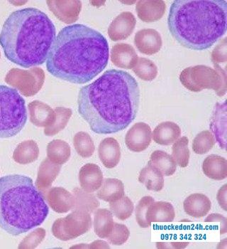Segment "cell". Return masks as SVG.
<instances>
[{"label": "cell", "mask_w": 227, "mask_h": 249, "mask_svg": "<svg viewBox=\"0 0 227 249\" xmlns=\"http://www.w3.org/2000/svg\"><path fill=\"white\" fill-rule=\"evenodd\" d=\"M78 112L97 134L122 131L134 121L140 104L139 84L130 73L111 69L81 89Z\"/></svg>", "instance_id": "obj_1"}, {"label": "cell", "mask_w": 227, "mask_h": 249, "mask_svg": "<svg viewBox=\"0 0 227 249\" xmlns=\"http://www.w3.org/2000/svg\"><path fill=\"white\" fill-rule=\"evenodd\" d=\"M108 41L102 34L84 24L61 29L47 60L52 76L76 84L90 82L108 64Z\"/></svg>", "instance_id": "obj_2"}, {"label": "cell", "mask_w": 227, "mask_h": 249, "mask_svg": "<svg viewBox=\"0 0 227 249\" xmlns=\"http://www.w3.org/2000/svg\"><path fill=\"white\" fill-rule=\"evenodd\" d=\"M54 24L42 11L25 8L12 12L3 24L0 45L11 62L24 68L47 61L56 39Z\"/></svg>", "instance_id": "obj_3"}, {"label": "cell", "mask_w": 227, "mask_h": 249, "mask_svg": "<svg viewBox=\"0 0 227 249\" xmlns=\"http://www.w3.org/2000/svg\"><path fill=\"white\" fill-rule=\"evenodd\" d=\"M172 36L185 48L202 51L212 47L226 34L225 0H176L168 19Z\"/></svg>", "instance_id": "obj_4"}, {"label": "cell", "mask_w": 227, "mask_h": 249, "mask_svg": "<svg viewBox=\"0 0 227 249\" xmlns=\"http://www.w3.org/2000/svg\"><path fill=\"white\" fill-rule=\"evenodd\" d=\"M49 213L44 196L30 178L10 175L0 178V228L18 236L41 225Z\"/></svg>", "instance_id": "obj_5"}, {"label": "cell", "mask_w": 227, "mask_h": 249, "mask_svg": "<svg viewBox=\"0 0 227 249\" xmlns=\"http://www.w3.org/2000/svg\"><path fill=\"white\" fill-rule=\"evenodd\" d=\"M27 121L25 101L17 90L0 85V138L16 136Z\"/></svg>", "instance_id": "obj_6"}, {"label": "cell", "mask_w": 227, "mask_h": 249, "mask_svg": "<svg viewBox=\"0 0 227 249\" xmlns=\"http://www.w3.org/2000/svg\"><path fill=\"white\" fill-rule=\"evenodd\" d=\"M215 69L205 65L186 68L181 72L180 81L188 90L195 93L212 89L217 96H224L227 90V69L214 64Z\"/></svg>", "instance_id": "obj_7"}, {"label": "cell", "mask_w": 227, "mask_h": 249, "mask_svg": "<svg viewBox=\"0 0 227 249\" xmlns=\"http://www.w3.org/2000/svg\"><path fill=\"white\" fill-rule=\"evenodd\" d=\"M93 225L89 212L74 210L65 218L56 219L52 227L53 236L61 241L76 239L85 234Z\"/></svg>", "instance_id": "obj_8"}, {"label": "cell", "mask_w": 227, "mask_h": 249, "mask_svg": "<svg viewBox=\"0 0 227 249\" xmlns=\"http://www.w3.org/2000/svg\"><path fill=\"white\" fill-rule=\"evenodd\" d=\"M45 72L41 68L32 67L28 70L12 69L6 75L4 81L26 97L37 94L45 81Z\"/></svg>", "instance_id": "obj_9"}, {"label": "cell", "mask_w": 227, "mask_h": 249, "mask_svg": "<svg viewBox=\"0 0 227 249\" xmlns=\"http://www.w3.org/2000/svg\"><path fill=\"white\" fill-rule=\"evenodd\" d=\"M151 127L145 123H137L127 132L125 143L129 150L134 153H141L148 148L151 142Z\"/></svg>", "instance_id": "obj_10"}, {"label": "cell", "mask_w": 227, "mask_h": 249, "mask_svg": "<svg viewBox=\"0 0 227 249\" xmlns=\"http://www.w3.org/2000/svg\"><path fill=\"white\" fill-rule=\"evenodd\" d=\"M47 4L50 12L60 21L66 24L76 22L82 10V2L79 0H48Z\"/></svg>", "instance_id": "obj_11"}, {"label": "cell", "mask_w": 227, "mask_h": 249, "mask_svg": "<svg viewBox=\"0 0 227 249\" xmlns=\"http://www.w3.org/2000/svg\"><path fill=\"white\" fill-rule=\"evenodd\" d=\"M136 19L131 12H124L118 15L108 28V35L114 41L127 39L136 27Z\"/></svg>", "instance_id": "obj_12"}, {"label": "cell", "mask_w": 227, "mask_h": 249, "mask_svg": "<svg viewBox=\"0 0 227 249\" xmlns=\"http://www.w3.org/2000/svg\"><path fill=\"white\" fill-rule=\"evenodd\" d=\"M134 44L141 53L151 56L161 50L162 38L155 29H144L139 31L135 35Z\"/></svg>", "instance_id": "obj_13"}, {"label": "cell", "mask_w": 227, "mask_h": 249, "mask_svg": "<svg viewBox=\"0 0 227 249\" xmlns=\"http://www.w3.org/2000/svg\"><path fill=\"white\" fill-rule=\"evenodd\" d=\"M103 180V173L97 164L88 163L81 167L79 172V182L83 191L87 193L97 191Z\"/></svg>", "instance_id": "obj_14"}, {"label": "cell", "mask_w": 227, "mask_h": 249, "mask_svg": "<svg viewBox=\"0 0 227 249\" xmlns=\"http://www.w3.org/2000/svg\"><path fill=\"white\" fill-rule=\"evenodd\" d=\"M48 204L53 211L59 213H67L73 210L76 204L74 195L63 187H53L47 195Z\"/></svg>", "instance_id": "obj_15"}, {"label": "cell", "mask_w": 227, "mask_h": 249, "mask_svg": "<svg viewBox=\"0 0 227 249\" xmlns=\"http://www.w3.org/2000/svg\"><path fill=\"white\" fill-rule=\"evenodd\" d=\"M139 19L144 22L159 21L165 15L166 5L162 0H141L136 5Z\"/></svg>", "instance_id": "obj_16"}, {"label": "cell", "mask_w": 227, "mask_h": 249, "mask_svg": "<svg viewBox=\"0 0 227 249\" xmlns=\"http://www.w3.org/2000/svg\"><path fill=\"white\" fill-rule=\"evenodd\" d=\"M227 103H217L211 118L210 129L215 136L220 148L226 149L227 144Z\"/></svg>", "instance_id": "obj_17"}, {"label": "cell", "mask_w": 227, "mask_h": 249, "mask_svg": "<svg viewBox=\"0 0 227 249\" xmlns=\"http://www.w3.org/2000/svg\"><path fill=\"white\" fill-rule=\"evenodd\" d=\"M30 121L39 127L51 125L56 120V113L52 107L39 101H32L28 105Z\"/></svg>", "instance_id": "obj_18"}, {"label": "cell", "mask_w": 227, "mask_h": 249, "mask_svg": "<svg viewBox=\"0 0 227 249\" xmlns=\"http://www.w3.org/2000/svg\"><path fill=\"white\" fill-rule=\"evenodd\" d=\"M110 58L114 65L124 69H132L139 58L132 46L124 43L114 46Z\"/></svg>", "instance_id": "obj_19"}, {"label": "cell", "mask_w": 227, "mask_h": 249, "mask_svg": "<svg viewBox=\"0 0 227 249\" xmlns=\"http://www.w3.org/2000/svg\"><path fill=\"white\" fill-rule=\"evenodd\" d=\"M98 154L101 162L106 168H114L120 161V145L114 138H105L99 144Z\"/></svg>", "instance_id": "obj_20"}, {"label": "cell", "mask_w": 227, "mask_h": 249, "mask_svg": "<svg viewBox=\"0 0 227 249\" xmlns=\"http://www.w3.org/2000/svg\"><path fill=\"white\" fill-rule=\"evenodd\" d=\"M211 207V201L203 194H193L184 201L183 208L185 213L197 219L206 216Z\"/></svg>", "instance_id": "obj_21"}, {"label": "cell", "mask_w": 227, "mask_h": 249, "mask_svg": "<svg viewBox=\"0 0 227 249\" xmlns=\"http://www.w3.org/2000/svg\"><path fill=\"white\" fill-rule=\"evenodd\" d=\"M180 136V127L171 121L161 123L156 126L152 133L153 141L161 145L173 144Z\"/></svg>", "instance_id": "obj_22"}, {"label": "cell", "mask_w": 227, "mask_h": 249, "mask_svg": "<svg viewBox=\"0 0 227 249\" xmlns=\"http://www.w3.org/2000/svg\"><path fill=\"white\" fill-rule=\"evenodd\" d=\"M61 170V165L60 164H55L47 158L44 160L38 168L36 182L37 190L42 192L49 190L59 175Z\"/></svg>", "instance_id": "obj_23"}, {"label": "cell", "mask_w": 227, "mask_h": 249, "mask_svg": "<svg viewBox=\"0 0 227 249\" xmlns=\"http://www.w3.org/2000/svg\"><path fill=\"white\" fill-rule=\"evenodd\" d=\"M175 217L174 207L166 201H154L147 210L146 220L151 224L153 222H172Z\"/></svg>", "instance_id": "obj_24"}, {"label": "cell", "mask_w": 227, "mask_h": 249, "mask_svg": "<svg viewBox=\"0 0 227 249\" xmlns=\"http://www.w3.org/2000/svg\"><path fill=\"white\" fill-rule=\"evenodd\" d=\"M202 171L210 179L223 180L227 178V159L219 155H210L204 160Z\"/></svg>", "instance_id": "obj_25"}, {"label": "cell", "mask_w": 227, "mask_h": 249, "mask_svg": "<svg viewBox=\"0 0 227 249\" xmlns=\"http://www.w3.org/2000/svg\"><path fill=\"white\" fill-rule=\"evenodd\" d=\"M139 181L150 191L160 192L164 187L163 175L150 162L141 170Z\"/></svg>", "instance_id": "obj_26"}, {"label": "cell", "mask_w": 227, "mask_h": 249, "mask_svg": "<svg viewBox=\"0 0 227 249\" xmlns=\"http://www.w3.org/2000/svg\"><path fill=\"white\" fill-rule=\"evenodd\" d=\"M124 196V185L122 181L115 178L104 179L97 192V196L107 202H113Z\"/></svg>", "instance_id": "obj_27"}, {"label": "cell", "mask_w": 227, "mask_h": 249, "mask_svg": "<svg viewBox=\"0 0 227 249\" xmlns=\"http://www.w3.org/2000/svg\"><path fill=\"white\" fill-rule=\"evenodd\" d=\"M94 231L101 239H107L113 230V214L107 209L97 210L94 214Z\"/></svg>", "instance_id": "obj_28"}, {"label": "cell", "mask_w": 227, "mask_h": 249, "mask_svg": "<svg viewBox=\"0 0 227 249\" xmlns=\"http://www.w3.org/2000/svg\"><path fill=\"white\" fill-rule=\"evenodd\" d=\"M39 156V147L33 141L21 142L15 149L13 159L21 164H27L35 162Z\"/></svg>", "instance_id": "obj_29"}, {"label": "cell", "mask_w": 227, "mask_h": 249, "mask_svg": "<svg viewBox=\"0 0 227 249\" xmlns=\"http://www.w3.org/2000/svg\"><path fill=\"white\" fill-rule=\"evenodd\" d=\"M71 155L70 145L62 140H54L47 146L48 159L55 164H65L69 160Z\"/></svg>", "instance_id": "obj_30"}, {"label": "cell", "mask_w": 227, "mask_h": 249, "mask_svg": "<svg viewBox=\"0 0 227 249\" xmlns=\"http://www.w3.org/2000/svg\"><path fill=\"white\" fill-rule=\"evenodd\" d=\"M148 162L159 169L163 176H172L176 173L177 169V164L171 155L162 150H156L153 152L150 157Z\"/></svg>", "instance_id": "obj_31"}, {"label": "cell", "mask_w": 227, "mask_h": 249, "mask_svg": "<svg viewBox=\"0 0 227 249\" xmlns=\"http://www.w3.org/2000/svg\"><path fill=\"white\" fill-rule=\"evenodd\" d=\"M73 192L76 199L73 210H82L90 213L94 212L99 207V201L93 194L87 193L78 188L75 189Z\"/></svg>", "instance_id": "obj_32"}, {"label": "cell", "mask_w": 227, "mask_h": 249, "mask_svg": "<svg viewBox=\"0 0 227 249\" xmlns=\"http://www.w3.org/2000/svg\"><path fill=\"white\" fill-rule=\"evenodd\" d=\"M54 111L56 113L54 123L44 129V134L47 136H53L64 130L73 115L71 109L67 107H57Z\"/></svg>", "instance_id": "obj_33"}, {"label": "cell", "mask_w": 227, "mask_h": 249, "mask_svg": "<svg viewBox=\"0 0 227 249\" xmlns=\"http://www.w3.org/2000/svg\"><path fill=\"white\" fill-rule=\"evenodd\" d=\"M188 144V138L187 137H182L178 138L173 145L172 158L176 164L182 168L188 167L189 164L190 152Z\"/></svg>", "instance_id": "obj_34"}, {"label": "cell", "mask_w": 227, "mask_h": 249, "mask_svg": "<svg viewBox=\"0 0 227 249\" xmlns=\"http://www.w3.org/2000/svg\"><path fill=\"white\" fill-rule=\"evenodd\" d=\"M135 74L144 81H152L158 75V68L148 58H139L132 68Z\"/></svg>", "instance_id": "obj_35"}, {"label": "cell", "mask_w": 227, "mask_h": 249, "mask_svg": "<svg viewBox=\"0 0 227 249\" xmlns=\"http://www.w3.org/2000/svg\"><path fill=\"white\" fill-rule=\"evenodd\" d=\"M73 145L77 153L82 158H90L95 153L94 142L91 136L85 132L76 133L73 138Z\"/></svg>", "instance_id": "obj_36"}, {"label": "cell", "mask_w": 227, "mask_h": 249, "mask_svg": "<svg viewBox=\"0 0 227 249\" xmlns=\"http://www.w3.org/2000/svg\"><path fill=\"white\" fill-rule=\"evenodd\" d=\"M110 208L114 216L119 220L125 221L132 215L134 205L131 199L124 196L118 200L110 202Z\"/></svg>", "instance_id": "obj_37"}, {"label": "cell", "mask_w": 227, "mask_h": 249, "mask_svg": "<svg viewBox=\"0 0 227 249\" xmlns=\"http://www.w3.org/2000/svg\"><path fill=\"white\" fill-rule=\"evenodd\" d=\"M216 143L214 135L209 130L201 132L193 140V150L197 155H205L214 147Z\"/></svg>", "instance_id": "obj_38"}, {"label": "cell", "mask_w": 227, "mask_h": 249, "mask_svg": "<svg viewBox=\"0 0 227 249\" xmlns=\"http://www.w3.org/2000/svg\"><path fill=\"white\" fill-rule=\"evenodd\" d=\"M154 201V199L152 196H144L136 206L135 210L136 220L142 228H148L151 226L146 220V213L148 207Z\"/></svg>", "instance_id": "obj_39"}, {"label": "cell", "mask_w": 227, "mask_h": 249, "mask_svg": "<svg viewBox=\"0 0 227 249\" xmlns=\"http://www.w3.org/2000/svg\"><path fill=\"white\" fill-rule=\"evenodd\" d=\"M130 231L124 224L114 223L113 230L107 239L113 245L121 246L125 244L130 239Z\"/></svg>", "instance_id": "obj_40"}, {"label": "cell", "mask_w": 227, "mask_h": 249, "mask_svg": "<svg viewBox=\"0 0 227 249\" xmlns=\"http://www.w3.org/2000/svg\"><path fill=\"white\" fill-rule=\"evenodd\" d=\"M46 231L38 228L28 235L20 244L19 248L34 249L45 239Z\"/></svg>", "instance_id": "obj_41"}, {"label": "cell", "mask_w": 227, "mask_h": 249, "mask_svg": "<svg viewBox=\"0 0 227 249\" xmlns=\"http://www.w3.org/2000/svg\"><path fill=\"white\" fill-rule=\"evenodd\" d=\"M227 38L225 37L214 49L211 53V61L213 64H226L227 61Z\"/></svg>", "instance_id": "obj_42"}, {"label": "cell", "mask_w": 227, "mask_h": 249, "mask_svg": "<svg viewBox=\"0 0 227 249\" xmlns=\"http://www.w3.org/2000/svg\"><path fill=\"white\" fill-rule=\"evenodd\" d=\"M205 222H218L220 225L221 235L227 232V219L223 215L219 213H211L205 219Z\"/></svg>", "instance_id": "obj_43"}, {"label": "cell", "mask_w": 227, "mask_h": 249, "mask_svg": "<svg viewBox=\"0 0 227 249\" xmlns=\"http://www.w3.org/2000/svg\"><path fill=\"white\" fill-rule=\"evenodd\" d=\"M227 184H226L218 191L217 195V199L218 202H219V206H220L222 209H223L225 212L227 211Z\"/></svg>", "instance_id": "obj_44"}, {"label": "cell", "mask_w": 227, "mask_h": 249, "mask_svg": "<svg viewBox=\"0 0 227 249\" xmlns=\"http://www.w3.org/2000/svg\"><path fill=\"white\" fill-rule=\"evenodd\" d=\"M188 242L156 243L159 249H184L188 247Z\"/></svg>", "instance_id": "obj_45"}, {"label": "cell", "mask_w": 227, "mask_h": 249, "mask_svg": "<svg viewBox=\"0 0 227 249\" xmlns=\"http://www.w3.org/2000/svg\"><path fill=\"white\" fill-rule=\"evenodd\" d=\"M90 249H110V246L107 244V242L103 241H95L94 242L90 244V247H89Z\"/></svg>", "instance_id": "obj_46"}, {"label": "cell", "mask_w": 227, "mask_h": 249, "mask_svg": "<svg viewBox=\"0 0 227 249\" xmlns=\"http://www.w3.org/2000/svg\"><path fill=\"white\" fill-rule=\"evenodd\" d=\"M0 58H1V53H0Z\"/></svg>", "instance_id": "obj_47"}]
</instances>
